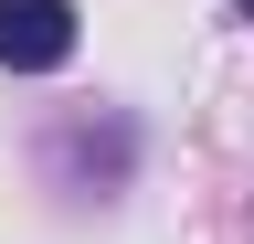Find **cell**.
Here are the masks:
<instances>
[{
  "mask_svg": "<svg viewBox=\"0 0 254 244\" xmlns=\"http://www.w3.org/2000/svg\"><path fill=\"white\" fill-rule=\"evenodd\" d=\"M0 64L11 75L74 64V11H64V0H0Z\"/></svg>",
  "mask_w": 254,
  "mask_h": 244,
  "instance_id": "1",
  "label": "cell"
},
{
  "mask_svg": "<svg viewBox=\"0 0 254 244\" xmlns=\"http://www.w3.org/2000/svg\"><path fill=\"white\" fill-rule=\"evenodd\" d=\"M244 21H254V0H244Z\"/></svg>",
  "mask_w": 254,
  "mask_h": 244,
  "instance_id": "2",
  "label": "cell"
}]
</instances>
